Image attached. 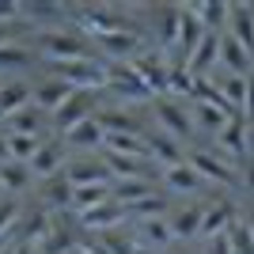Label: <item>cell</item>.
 <instances>
[{"label":"cell","mask_w":254,"mask_h":254,"mask_svg":"<svg viewBox=\"0 0 254 254\" xmlns=\"http://www.w3.org/2000/svg\"><path fill=\"white\" fill-rule=\"evenodd\" d=\"M159 179H163V186H167L171 193H182V197H190V193H201V190H205V179L197 175V167H193L190 159H186V163H179V167L159 171Z\"/></svg>","instance_id":"cell-12"},{"label":"cell","mask_w":254,"mask_h":254,"mask_svg":"<svg viewBox=\"0 0 254 254\" xmlns=\"http://www.w3.org/2000/svg\"><path fill=\"white\" fill-rule=\"evenodd\" d=\"M247 129H251V126H247V118L235 114L232 122L224 126V133L216 137V152H220V156H228L232 163H239V159H243V152H247Z\"/></svg>","instance_id":"cell-15"},{"label":"cell","mask_w":254,"mask_h":254,"mask_svg":"<svg viewBox=\"0 0 254 254\" xmlns=\"http://www.w3.org/2000/svg\"><path fill=\"white\" fill-rule=\"evenodd\" d=\"M99 95H103V91H72V99L50 118V122H53V137H64V133L76 129L80 122L95 118L99 114Z\"/></svg>","instance_id":"cell-4"},{"label":"cell","mask_w":254,"mask_h":254,"mask_svg":"<svg viewBox=\"0 0 254 254\" xmlns=\"http://www.w3.org/2000/svg\"><path fill=\"white\" fill-rule=\"evenodd\" d=\"M220 68L228 76H254V57L235 42L228 31L220 34Z\"/></svg>","instance_id":"cell-14"},{"label":"cell","mask_w":254,"mask_h":254,"mask_svg":"<svg viewBox=\"0 0 254 254\" xmlns=\"http://www.w3.org/2000/svg\"><path fill=\"white\" fill-rule=\"evenodd\" d=\"M19 216H23V205L15 201V197H4V201H0V243H4V239H11V232H15Z\"/></svg>","instance_id":"cell-31"},{"label":"cell","mask_w":254,"mask_h":254,"mask_svg":"<svg viewBox=\"0 0 254 254\" xmlns=\"http://www.w3.org/2000/svg\"><path fill=\"white\" fill-rule=\"evenodd\" d=\"M228 34L254 57V4H232L228 15Z\"/></svg>","instance_id":"cell-19"},{"label":"cell","mask_w":254,"mask_h":254,"mask_svg":"<svg viewBox=\"0 0 254 254\" xmlns=\"http://www.w3.org/2000/svg\"><path fill=\"white\" fill-rule=\"evenodd\" d=\"M167 254H186V251H167Z\"/></svg>","instance_id":"cell-39"},{"label":"cell","mask_w":254,"mask_h":254,"mask_svg":"<svg viewBox=\"0 0 254 254\" xmlns=\"http://www.w3.org/2000/svg\"><path fill=\"white\" fill-rule=\"evenodd\" d=\"M129 64L137 68V76L152 87V91H156V95H167V91H171V57L159 50L156 42L144 46V50H140Z\"/></svg>","instance_id":"cell-3"},{"label":"cell","mask_w":254,"mask_h":254,"mask_svg":"<svg viewBox=\"0 0 254 254\" xmlns=\"http://www.w3.org/2000/svg\"><path fill=\"white\" fill-rule=\"evenodd\" d=\"M34 64V50L31 46H4L0 50V72L4 76H11V72H23V68H31Z\"/></svg>","instance_id":"cell-29"},{"label":"cell","mask_w":254,"mask_h":254,"mask_svg":"<svg viewBox=\"0 0 254 254\" xmlns=\"http://www.w3.org/2000/svg\"><path fill=\"white\" fill-rule=\"evenodd\" d=\"M46 122H50V114H42V110L31 103V106H23L19 114L8 118V133H15V137H42Z\"/></svg>","instance_id":"cell-25"},{"label":"cell","mask_w":254,"mask_h":254,"mask_svg":"<svg viewBox=\"0 0 254 254\" xmlns=\"http://www.w3.org/2000/svg\"><path fill=\"white\" fill-rule=\"evenodd\" d=\"M239 220V209L228 197H212L205 205V224H201V239H216V235H228L232 224Z\"/></svg>","instance_id":"cell-7"},{"label":"cell","mask_w":254,"mask_h":254,"mask_svg":"<svg viewBox=\"0 0 254 254\" xmlns=\"http://www.w3.org/2000/svg\"><path fill=\"white\" fill-rule=\"evenodd\" d=\"M0 87H4V80H0Z\"/></svg>","instance_id":"cell-40"},{"label":"cell","mask_w":254,"mask_h":254,"mask_svg":"<svg viewBox=\"0 0 254 254\" xmlns=\"http://www.w3.org/2000/svg\"><path fill=\"white\" fill-rule=\"evenodd\" d=\"M239 179H243L247 190H254V156H247V159H243V171H239Z\"/></svg>","instance_id":"cell-35"},{"label":"cell","mask_w":254,"mask_h":254,"mask_svg":"<svg viewBox=\"0 0 254 254\" xmlns=\"http://www.w3.org/2000/svg\"><path fill=\"white\" fill-rule=\"evenodd\" d=\"M186 8H190V15L201 23L205 31H212V34L228 31V15H232V4H224V0H201V4H186Z\"/></svg>","instance_id":"cell-20"},{"label":"cell","mask_w":254,"mask_h":254,"mask_svg":"<svg viewBox=\"0 0 254 254\" xmlns=\"http://www.w3.org/2000/svg\"><path fill=\"white\" fill-rule=\"evenodd\" d=\"M64 179L72 182V186H95V182H114V175H110L103 156H87V159L64 163Z\"/></svg>","instance_id":"cell-10"},{"label":"cell","mask_w":254,"mask_h":254,"mask_svg":"<svg viewBox=\"0 0 254 254\" xmlns=\"http://www.w3.org/2000/svg\"><path fill=\"white\" fill-rule=\"evenodd\" d=\"M38 148H42V137H15V133H8V152H11V159L31 163V159L38 156Z\"/></svg>","instance_id":"cell-30"},{"label":"cell","mask_w":254,"mask_h":254,"mask_svg":"<svg viewBox=\"0 0 254 254\" xmlns=\"http://www.w3.org/2000/svg\"><path fill=\"white\" fill-rule=\"evenodd\" d=\"M247 228H251V235H254V212H247Z\"/></svg>","instance_id":"cell-37"},{"label":"cell","mask_w":254,"mask_h":254,"mask_svg":"<svg viewBox=\"0 0 254 254\" xmlns=\"http://www.w3.org/2000/svg\"><path fill=\"white\" fill-rule=\"evenodd\" d=\"M144 197H156V182L148 179H129V182H114V201L122 205H137Z\"/></svg>","instance_id":"cell-28"},{"label":"cell","mask_w":254,"mask_h":254,"mask_svg":"<svg viewBox=\"0 0 254 254\" xmlns=\"http://www.w3.org/2000/svg\"><path fill=\"white\" fill-rule=\"evenodd\" d=\"M19 19H23L19 0H0V23H19Z\"/></svg>","instance_id":"cell-33"},{"label":"cell","mask_w":254,"mask_h":254,"mask_svg":"<svg viewBox=\"0 0 254 254\" xmlns=\"http://www.w3.org/2000/svg\"><path fill=\"white\" fill-rule=\"evenodd\" d=\"M106 159V167L114 175V182H129V179H148L152 175V159H140V156H114V152H99Z\"/></svg>","instance_id":"cell-22"},{"label":"cell","mask_w":254,"mask_h":254,"mask_svg":"<svg viewBox=\"0 0 254 254\" xmlns=\"http://www.w3.org/2000/svg\"><path fill=\"white\" fill-rule=\"evenodd\" d=\"M224 34V31H220ZM220 34H205L201 38V46L193 50V57H190V76H216V68H220Z\"/></svg>","instance_id":"cell-16"},{"label":"cell","mask_w":254,"mask_h":254,"mask_svg":"<svg viewBox=\"0 0 254 254\" xmlns=\"http://www.w3.org/2000/svg\"><path fill=\"white\" fill-rule=\"evenodd\" d=\"M152 110H156V122H159V133H167V137L175 140H190L193 137V110H186V103L182 99H171V95H159L156 103H152Z\"/></svg>","instance_id":"cell-2"},{"label":"cell","mask_w":254,"mask_h":254,"mask_svg":"<svg viewBox=\"0 0 254 254\" xmlns=\"http://www.w3.org/2000/svg\"><path fill=\"white\" fill-rule=\"evenodd\" d=\"M72 91H76V87L64 84V80H57V76H42V80L34 84V106H38L42 114L53 118L68 99H72Z\"/></svg>","instance_id":"cell-8"},{"label":"cell","mask_w":254,"mask_h":254,"mask_svg":"<svg viewBox=\"0 0 254 254\" xmlns=\"http://www.w3.org/2000/svg\"><path fill=\"white\" fill-rule=\"evenodd\" d=\"M61 140L68 144V148H80V152H103L106 133H103V126H99L95 118H87V122H80L76 129H68Z\"/></svg>","instance_id":"cell-23"},{"label":"cell","mask_w":254,"mask_h":254,"mask_svg":"<svg viewBox=\"0 0 254 254\" xmlns=\"http://www.w3.org/2000/svg\"><path fill=\"white\" fill-rule=\"evenodd\" d=\"M0 201H4V182H0Z\"/></svg>","instance_id":"cell-38"},{"label":"cell","mask_w":254,"mask_h":254,"mask_svg":"<svg viewBox=\"0 0 254 254\" xmlns=\"http://www.w3.org/2000/svg\"><path fill=\"white\" fill-rule=\"evenodd\" d=\"M31 95H34V84L31 80H4V87H0V118H11L19 114L23 106H31Z\"/></svg>","instance_id":"cell-21"},{"label":"cell","mask_w":254,"mask_h":254,"mask_svg":"<svg viewBox=\"0 0 254 254\" xmlns=\"http://www.w3.org/2000/svg\"><path fill=\"white\" fill-rule=\"evenodd\" d=\"M190 110H193V126L201 129V133H209L212 140L220 137V133H224V126L232 122V114H224L220 106H209V103H193Z\"/></svg>","instance_id":"cell-26"},{"label":"cell","mask_w":254,"mask_h":254,"mask_svg":"<svg viewBox=\"0 0 254 254\" xmlns=\"http://www.w3.org/2000/svg\"><path fill=\"white\" fill-rule=\"evenodd\" d=\"M11 152H8V133H0V163H8Z\"/></svg>","instance_id":"cell-36"},{"label":"cell","mask_w":254,"mask_h":254,"mask_svg":"<svg viewBox=\"0 0 254 254\" xmlns=\"http://www.w3.org/2000/svg\"><path fill=\"white\" fill-rule=\"evenodd\" d=\"M144 251H167L175 243V232H171L167 216H148V220H137V235H133Z\"/></svg>","instance_id":"cell-13"},{"label":"cell","mask_w":254,"mask_h":254,"mask_svg":"<svg viewBox=\"0 0 254 254\" xmlns=\"http://www.w3.org/2000/svg\"><path fill=\"white\" fill-rule=\"evenodd\" d=\"M228 239H232V251L235 254H254V235H251V228H247V216H239V220L232 224Z\"/></svg>","instance_id":"cell-32"},{"label":"cell","mask_w":254,"mask_h":254,"mask_svg":"<svg viewBox=\"0 0 254 254\" xmlns=\"http://www.w3.org/2000/svg\"><path fill=\"white\" fill-rule=\"evenodd\" d=\"M95 122L103 126V133H126V137H144V133H148V129L140 126L129 110H122V106H114V110H99Z\"/></svg>","instance_id":"cell-24"},{"label":"cell","mask_w":254,"mask_h":254,"mask_svg":"<svg viewBox=\"0 0 254 254\" xmlns=\"http://www.w3.org/2000/svg\"><path fill=\"white\" fill-rule=\"evenodd\" d=\"M68 144H64L61 137H50V140H42V148H38V156L31 159V171H34V179H53V175H61L64 171V159H68Z\"/></svg>","instance_id":"cell-9"},{"label":"cell","mask_w":254,"mask_h":254,"mask_svg":"<svg viewBox=\"0 0 254 254\" xmlns=\"http://www.w3.org/2000/svg\"><path fill=\"white\" fill-rule=\"evenodd\" d=\"M126 220H129V209L122 201H106V205H99V209H87V212L76 216V224H80L84 232H99V235L122 228Z\"/></svg>","instance_id":"cell-6"},{"label":"cell","mask_w":254,"mask_h":254,"mask_svg":"<svg viewBox=\"0 0 254 254\" xmlns=\"http://www.w3.org/2000/svg\"><path fill=\"white\" fill-rule=\"evenodd\" d=\"M0 182H4V193H23L34 182V171H31V163L8 159V163H0Z\"/></svg>","instance_id":"cell-27"},{"label":"cell","mask_w":254,"mask_h":254,"mask_svg":"<svg viewBox=\"0 0 254 254\" xmlns=\"http://www.w3.org/2000/svg\"><path fill=\"white\" fill-rule=\"evenodd\" d=\"M34 53H42L46 61H80V57H99L95 42L80 27H42L34 31Z\"/></svg>","instance_id":"cell-1"},{"label":"cell","mask_w":254,"mask_h":254,"mask_svg":"<svg viewBox=\"0 0 254 254\" xmlns=\"http://www.w3.org/2000/svg\"><path fill=\"white\" fill-rule=\"evenodd\" d=\"M148 159H156L159 171L167 167H179V163H186V152H182V140L167 137V133H148Z\"/></svg>","instance_id":"cell-17"},{"label":"cell","mask_w":254,"mask_h":254,"mask_svg":"<svg viewBox=\"0 0 254 254\" xmlns=\"http://www.w3.org/2000/svg\"><path fill=\"white\" fill-rule=\"evenodd\" d=\"M209 254H235V251H232V239H228V235L209 239Z\"/></svg>","instance_id":"cell-34"},{"label":"cell","mask_w":254,"mask_h":254,"mask_svg":"<svg viewBox=\"0 0 254 254\" xmlns=\"http://www.w3.org/2000/svg\"><path fill=\"white\" fill-rule=\"evenodd\" d=\"M167 224L175 232V243L179 239H201V224H205V205H179V209L167 212Z\"/></svg>","instance_id":"cell-11"},{"label":"cell","mask_w":254,"mask_h":254,"mask_svg":"<svg viewBox=\"0 0 254 254\" xmlns=\"http://www.w3.org/2000/svg\"><path fill=\"white\" fill-rule=\"evenodd\" d=\"M72 182L64 179V171L61 175H53V179H46L42 186H38V197H42V209L50 212H64V209H72Z\"/></svg>","instance_id":"cell-18"},{"label":"cell","mask_w":254,"mask_h":254,"mask_svg":"<svg viewBox=\"0 0 254 254\" xmlns=\"http://www.w3.org/2000/svg\"><path fill=\"white\" fill-rule=\"evenodd\" d=\"M190 163L197 167V175H201L205 182H220V186H235V182H239V167H235L228 156H220L216 148H193Z\"/></svg>","instance_id":"cell-5"}]
</instances>
